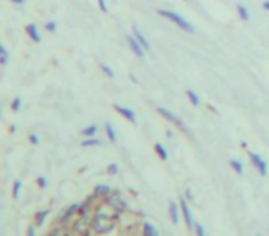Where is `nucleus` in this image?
I'll return each mask as SVG.
<instances>
[{
	"mask_svg": "<svg viewBox=\"0 0 269 236\" xmlns=\"http://www.w3.org/2000/svg\"><path fill=\"white\" fill-rule=\"evenodd\" d=\"M10 107H11V111H13V113H19V111L22 109V100L19 96H15L13 100H11Z\"/></svg>",
	"mask_w": 269,
	"mask_h": 236,
	"instance_id": "23",
	"label": "nucleus"
},
{
	"mask_svg": "<svg viewBox=\"0 0 269 236\" xmlns=\"http://www.w3.org/2000/svg\"><path fill=\"white\" fill-rule=\"evenodd\" d=\"M142 236H161V232L157 231V227L153 225L151 221H144L142 223Z\"/></svg>",
	"mask_w": 269,
	"mask_h": 236,
	"instance_id": "14",
	"label": "nucleus"
},
{
	"mask_svg": "<svg viewBox=\"0 0 269 236\" xmlns=\"http://www.w3.org/2000/svg\"><path fill=\"white\" fill-rule=\"evenodd\" d=\"M126 41H127V47H129V50L133 52V56H137L138 59H142L144 56H146V50L142 48V45L137 41V37L131 35V33H127L126 35Z\"/></svg>",
	"mask_w": 269,
	"mask_h": 236,
	"instance_id": "3",
	"label": "nucleus"
},
{
	"mask_svg": "<svg viewBox=\"0 0 269 236\" xmlns=\"http://www.w3.org/2000/svg\"><path fill=\"white\" fill-rule=\"evenodd\" d=\"M236 15H238V19L242 22H249V21H251V13H249V10L245 8L244 4H236Z\"/></svg>",
	"mask_w": 269,
	"mask_h": 236,
	"instance_id": "13",
	"label": "nucleus"
},
{
	"mask_svg": "<svg viewBox=\"0 0 269 236\" xmlns=\"http://www.w3.org/2000/svg\"><path fill=\"white\" fill-rule=\"evenodd\" d=\"M98 8H100V11H102V13H107V11H109L107 0H98Z\"/></svg>",
	"mask_w": 269,
	"mask_h": 236,
	"instance_id": "31",
	"label": "nucleus"
},
{
	"mask_svg": "<svg viewBox=\"0 0 269 236\" xmlns=\"http://www.w3.org/2000/svg\"><path fill=\"white\" fill-rule=\"evenodd\" d=\"M131 30H133V35L137 37V41L140 43V45H142L144 50H146V52L151 50V45H149V41H147V37H146V33L142 31V28H140L138 24H133Z\"/></svg>",
	"mask_w": 269,
	"mask_h": 236,
	"instance_id": "8",
	"label": "nucleus"
},
{
	"mask_svg": "<svg viewBox=\"0 0 269 236\" xmlns=\"http://www.w3.org/2000/svg\"><path fill=\"white\" fill-rule=\"evenodd\" d=\"M157 113L161 114V116L163 118H166L168 122L170 124H175V126H177V128H181V129H186V126H184L183 124V120H181V118L177 116V114L175 113H172V111H170V109H166V107H161V105H159L157 107Z\"/></svg>",
	"mask_w": 269,
	"mask_h": 236,
	"instance_id": "5",
	"label": "nucleus"
},
{
	"mask_svg": "<svg viewBox=\"0 0 269 236\" xmlns=\"http://www.w3.org/2000/svg\"><path fill=\"white\" fill-rule=\"evenodd\" d=\"M114 220V218H112ZM112 220H109L105 214H103L102 211H98V214H96V218L92 220V229L94 231H98V232H107V231H111L112 227H114V221Z\"/></svg>",
	"mask_w": 269,
	"mask_h": 236,
	"instance_id": "2",
	"label": "nucleus"
},
{
	"mask_svg": "<svg viewBox=\"0 0 269 236\" xmlns=\"http://www.w3.org/2000/svg\"><path fill=\"white\" fill-rule=\"evenodd\" d=\"M105 200H107V205H111L117 212L126 211V201L122 200V195L118 194V192H111V195L105 198Z\"/></svg>",
	"mask_w": 269,
	"mask_h": 236,
	"instance_id": "6",
	"label": "nucleus"
},
{
	"mask_svg": "<svg viewBox=\"0 0 269 236\" xmlns=\"http://www.w3.org/2000/svg\"><path fill=\"white\" fill-rule=\"evenodd\" d=\"M11 4H15L17 8H24V4H26V0H10Z\"/></svg>",
	"mask_w": 269,
	"mask_h": 236,
	"instance_id": "33",
	"label": "nucleus"
},
{
	"mask_svg": "<svg viewBox=\"0 0 269 236\" xmlns=\"http://www.w3.org/2000/svg\"><path fill=\"white\" fill-rule=\"evenodd\" d=\"M111 186L109 185H96L94 186V192H92V194L94 195H98V198H109V195H111Z\"/></svg>",
	"mask_w": 269,
	"mask_h": 236,
	"instance_id": "15",
	"label": "nucleus"
},
{
	"mask_svg": "<svg viewBox=\"0 0 269 236\" xmlns=\"http://www.w3.org/2000/svg\"><path fill=\"white\" fill-rule=\"evenodd\" d=\"M35 183H37V186H39V188H46V186H48V179H46V177H43V175H39V177H37Z\"/></svg>",
	"mask_w": 269,
	"mask_h": 236,
	"instance_id": "28",
	"label": "nucleus"
},
{
	"mask_svg": "<svg viewBox=\"0 0 269 236\" xmlns=\"http://www.w3.org/2000/svg\"><path fill=\"white\" fill-rule=\"evenodd\" d=\"M8 63H10V52H8V48L4 45H0V65L6 67Z\"/></svg>",
	"mask_w": 269,
	"mask_h": 236,
	"instance_id": "18",
	"label": "nucleus"
},
{
	"mask_svg": "<svg viewBox=\"0 0 269 236\" xmlns=\"http://www.w3.org/2000/svg\"><path fill=\"white\" fill-rule=\"evenodd\" d=\"M262 10L269 11V0H264V2H262Z\"/></svg>",
	"mask_w": 269,
	"mask_h": 236,
	"instance_id": "35",
	"label": "nucleus"
},
{
	"mask_svg": "<svg viewBox=\"0 0 269 236\" xmlns=\"http://www.w3.org/2000/svg\"><path fill=\"white\" fill-rule=\"evenodd\" d=\"M112 109H114V111H117L120 116L126 118L127 122H133V124L137 122V114H135V111H133V109L124 107V105H118V103H114V105H112Z\"/></svg>",
	"mask_w": 269,
	"mask_h": 236,
	"instance_id": "10",
	"label": "nucleus"
},
{
	"mask_svg": "<svg viewBox=\"0 0 269 236\" xmlns=\"http://www.w3.org/2000/svg\"><path fill=\"white\" fill-rule=\"evenodd\" d=\"M50 236H61V232H57V231H52Z\"/></svg>",
	"mask_w": 269,
	"mask_h": 236,
	"instance_id": "37",
	"label": "nucleus"
},
{
	"mask_svg": "<svg viewBox=\"0 0 269 236\" xmlns=\"http://www.w3.org/2000/svg\"><path fill=\"white\" fill-rule=\"evenodd\" d=\"M179 205H181V212H183V218H184V221H186L188 229H194L196 221H194V216H192V212H190L186 198H181V200H179Z\"/></svg>",
	"mask_w": 269,
	"mask_h": 236,
	"instance_id": "7",
	"label": "nucleus"
},
{
	"mask_svg": "<svg viewBox=\"0 0 269 236\" xmlns=\"http://www.w3.org/2000/svg\"><path fill=\"white\" fill-rule=\"evenodd\" d=\"M155 151H157V155H159V157H161L163 161H168V151H166V148H164V146H163L161 142L155 144Z\"/></svg>",
	"mask_w": 269,
	"mask_h": 236,
	"instance_id": "24",
	"label": "nucleus"
},
{
	"mask_svg": "<svg viewBox=\"0 0 269 236\" xmlns=\"http://www.w3.org/2000/svg\"><path fill=\"white\" fill-rule=\"evenodd\" d=\"M30 142L33 144V146H39V142H41L39 135H37V133H30Z\"/></svg>",
	"mask_w": 269,
	"mask_h": 236,
	"instance_id": "32",
	"label": "nucleus"
},
{
	"mask_svg": "<svg viewBox=\"0 0 269 236\" xmlns=\"http://www.w3.org/2000/svg\"><path fill=\"white\" fill-rule=\"evenodd\" d=\"M103 129H105V135H107V139H109V142H117L118 137H117V131H114V128H112V124L105 122L103 124Z\"/></svg>",
	"mask_w": 269,
	"mask_h": 236,
	"instance_id": "16",
	"label": "nucleus"
},
{
	"mask_svg": "<svg viewBox=\"0 0 269 236\" xmlns=\"http://www.w3.org/2000/svg\"><path fill=\"white\" fill-rule=\"evenodd\" d=\"M249 159H251V165L256 168V172H258L262 177H265V175H267V163H265V161L262 159L258 153H254V151H249Z\"/></svg>",
	"mask_w": 269,
	"mask_h": 236,
	"instance_id": "4",
	"label": "nucleus"
},
{
	"mask_svg": "<svg viewBox=\"0 0 269 236\" xmlns=\"http://www.w3.org/2000/svg\"><path fill=\"white\" fill-rule=\"evenodd\" d=\"M21 188H22V181L17 179L15 183H13V198H15V200H19V195H21Z\"/></svg>",
	"mask_w": 269,
	"mask_h": 236,
	"instance_id": "27",
	"label": "nucleus"
},
{
	"mask_svg": "<svg viewBox=\"0 0 269 236\" xmlns=\"http://www.w3.org/2000/svg\"><path fill=\"white\" fill-rule=\"evenodd\" d=\"M194 231H196V236H207V234H205V229H203V225H201V223H196V225H194Z\"/></svg>",
	"mask_w": 269,
	"mask_h": 236,
	"instance_id": "30",
	"label": "nucleus"
},
{
	"mask_svg": "<svg viewBox=\"0 0 269 236\" xmlns=\"http://www.w3.org/2000/svg\"><path fill=\"white\" fill-rule=\"evenodd\" d=\"M168 216H170V221H172L173 225H177L179 220H181V211H179L177 203L173 200L168 201Z\"/></svg>",
	"mask_w": 269,
	"mask_h": 236,
	"instance_id": "11",
	"label": "nucleus"
},
{
	"mask_svg": "<svg viewBox=\"0 0 269 236\" xmlns=\"http://www.w3.org/2000/svg\"><path fill=\"white\" fill-rule=\"evenodd\" d=\"M48 212H50V211H46V209H45V211H37L35 212V218H33V220H35V225H43V223H45Z\"/></svg>",
	"mask_w": 269,
	"mask_h": 236,
	"instance_id": "22",
	"label": "nucleus"
},
{
	"mask_svg": "<svg viewBox=\"0 0 269 236\" xmlns=\"http://www.w3.org/2000/svg\"><path fill=\"white\" fill-rule=\"evenodd\" d=\"M159 17H163V19H166L168 22H172V24H175L179 28V30L186 31V33H196V26L192 24V22L188 21V19H184L181 13H177V11H172V10H157Z\"/></svg>",
	"mask_w": 269,
	"mask_h": 236,
	"instance_id": "1",
	"label": "nucleus"
},
{
	"mask_svg": "<svg viewBox=\"0 0 269 236\" xmlns=\"http://www.w3.org/2000/svg\"><path fill=\"white\" fill-rule=\"evenodd\" d=\"M78 211H80V205H70V207H68V209H66V211L61 214V218H59V221H61V223H68V221H70V218H72V216H74V214H78Z\"/></svg>",
	"mask_w": 269,
	"mask_h": 236,
	"instance_id": "12",
	"label": "nucleus"
},
{
	"mask_svg": "<svg viewBox=\"0 0 269 236\" xmlns=\"http://www.w3.org/2000/svg\"><path fill=\"white\" fill-rule=\"evenodd\" d=\"M45 30L48 31V33H56V31H57V22L56 21H46L45 22Z\"/></svg>",
	"mask_w": 269,
	"mask_h": 236,
	"instance_id": "26",
	"label": "nucleus"
},
{
	"mask_svg": "<svg viewBox=\"0 0 269 236\" xmlns=\"http://www.w3.org/2000/svg\"><path fill=\"white\" fill-rule=\"evenodd\" d=\"M107 174H109V175H117L118 174V165H117V163H111V165L107 166Z\"/></svg>",
	"mask_w": 269,
	"mask_h": 236,
	"instance_id": "29",
	"label": "nucleus"
},
{
	"mask_svg": "<svg viewBox=\"0 0 269 236\" xmlns=\"http://www.w3.org/2000/svg\"><path fill=\"white\" fill-rule=\"evenodd\" d=\"M256 236H262V234H256Z\"/></svg>",
	"mask_w": 269,
	"mask_h": 236,
	"instance_id": "38",
	"label": "nucleus"
},
{
	"mask_svg": "<svg viewBox=\"0 0 269 236\" xmlns=\"http://www.w3.org/2000/svg\"><path fill=\"white\" fill-rule=\"evenodd\" d=\"M228 163H230V168H233L234 172H236V174H238V175L244 174V165H242V161H238V159H230V161H228Z\"/></svg>",
	"mask_w": 269,
	"mask_h": 236,
	"instance_id": "21",
	"label": "nucleus"
},
{
	"mask_svg": "<svg viewBox=\"0 0 269 236\" xmlns=\"http://www.w3.org/2000/svg\"><path fill=\"white\" fill-rule=\"evenodd\" d=\"M96 133H98V126H94V124H92V126H87V128L82 131V135L85 137V139H89V137H96Z\"/></svg>",
	"mask_w": 269,
	"mask_h": 236,
	"instance_id": "20",
	"label": "nucleus"
},
{
	"mask_svg": "<svg viewBox=\"0 0 269 236\" xmlns=\"http://www.w3.org/2000/svg\"><path fill=\"white\" fill-rule=\"evenodd\" d=\"M24 31H26V35L30 37V41H33V43H41L43 41L41 30H39V26H37L35 22H30V24H26Z\"/></svg>",
	"mask_w": 269,
	"mask_h": 236,
	"instance_id": "9",
	"label": "nucleus"
},
{
	"mask_svg": "<svg viewBox=\"0 0 269 236\" xmlns=\"http://www.w3.org/2000/svg\"><path fill=\"white\" fill-rule=\"evenodd\" d=\"M190 198H192V190L188 188V190H186V200H190Z\"/></svg>",
	"mask_w": 269,
	"mask_h": 236,
	"instance_id": "36",
	"label": "nucleus"
},
{
	"mask_svg": "<svg viewBox=\"0 0 269 236\" xmlns=\"http://www.w3.org/2000/svg\"><path fill=\"white\" fill-rule=\"evenodd\" d=\"M26 236H35V227H28V231H26Z\"/></svg>",
	"mask_w": 269,
	"mask_h": 236,
	"instance_id": "34",
	"label": "nucleus"
},
{
	"mask_svg": "<svg viewBox=\"0 0 269 236\" xmlns=\"http://www.w3.org/2000/svg\"><path fill=\"white\" fill-rule=\"evenodd\" d=\"M100 70H102L103 74H105V76L109 77V80H114V70H112V68L109 67V65H105V63H102V65H100Z\"/></svg>",
	"mask_w": 269,
	"mask_h": 236,
	"instance_id": "25",
	"label": "nucleus"
},
{
	"mask_svg": "<svg viewBox=\"0 0 269 236\" xmlns=\"http://www.w3.org/2000/svg\"><path fill=\"white\" fill-rule=\"evenodd\" d=\"M186 98L190 100V103H192V105H196V107H198L199 103H201V98H199V94L196 93V91H192V89H186Z\"/></svg>",
	"mask_w": 269,
	"mask_h": 236,
	"instance_id": "17",
	"label": "nucleus"
},
{
	"mask_svg": "<svg viewBox=\"0 0 269 236\" xmlns=\"http://www.w3.org/2000/svg\"><path fill=\"white\" fill-rule=\"evenodd\" d=\"M102 144V140L100 139H96V137H89V139H85L82 142V146L83 148H94V146H100Z\"/></svg>",
	"mask_w": 269,
	"mask_h": 236,
	"instance_id": "19",
	"label": "nucleus"
}]
</instances>
